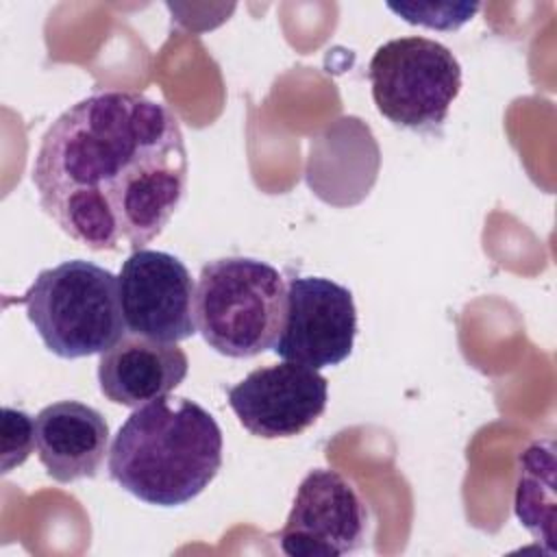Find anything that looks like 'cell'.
Instances as JSON below:
<instances>
[{
    "instance_id": "4",
    "label": "cell",
    "mask_w": 557,
    "mask_h": 557,
    "mask_svg": "<svg viewBox=\"0 0 557 557\" xmlns=\"http://www.w3.org/2000/svg\"><path fill=\"white\" fill-rule=\"evenodd\" d=\"M287 309L281 272L252 257H222L202 265L194 296L196 329L220 355L257 357L274 348Z\"/></svg>"
},
{
    "instance_id": "3",
    "label": "cell",
    "mask_w": 557,
    "mask_h": 557,
    "mask_svg": "<svg viewBox=\"0 0 557 557\" xmlns=\"http://www.w3.org/2000/svg\"><path fill=\"white\" fill-rule=\"evenodd\" d=\"M15 302L61 359L102 355L128 333L117 276L85 259L41 270Z\"/></svg>"
},
{
    "instance_id": "11",
    "label": "cell",
    "mask_w": 557,
    "mask_h": 557,
    "mask_svg": "<svg viewBox=\"0 0 557 557\" xmlns=\"http://www.w3.org/2000/svg\"><path fill=\"white\" fill-rule=\"evenodd\" d=\"M109 446L104 416L78 400H59L35 416V448L46 472L59 483L94 479Z\"/></svg>"
},
{
    "instance_id": "1",
    "label": "cell",
    "mask_w": 557,
    "mask_h": 557,
    "mask_svg": "<svg viewBox=\"0 0 557 557\" xmlns=\"http://www.w3.org/2000/svg\"><path fill=\"white\" fill-rule=\"evenodd\" d=\"M187 148L170 107L139 91H98L44 133L33 163L41 209L89 250H139L187 189Z\"/></svg>"
},
{
    "instance_id": "2",
    "label": "cell",
    "mask_w": 557,
    "mask_h": 557,
    "mask_svg": "<svg viewBox=\"0 0 557 557\" xmlns=\"http://www.w3.org/2000/svg\"><path fill=\"white\" fill-rule=\"evenodd\" d=\"M220 468L222 431L215 418L183 396L135 407L109 450V476L135 498L159 507L194 500Z\"/></svg>"
},
{
    "instance_id": "6",
    "label": "cell",
    "mask_w": 557,
    "mask_h": 557,
    "mask_svg": "<svg viewBox=\"0 0 557 557\" xmlns=\"http://www.w3.org/2000/svg\"><path fill=\"white\" fill-rule=\"evenodd\" d=\"M357 335V309L348 287L324 276H292L287 309L274 355L313 370L350 357Z\"/></svg>"
},
{
    "instance_id": "9",
    "label": "cell",
    "mask_w": 557,
    "mask_h": 557,
    "mask_svg": "<svg viewBox=\"0 0 557 557\" xmlns=\"http://www.w3.org/2000/svg\"><path fill=\"white\" fill-rule=\"evenodd\" d=\"M326 400V379L292 361L257 368L228 387V405L242 426L263 440L300 435L324 413Z\"/></svg>"
},
{
    "instance_id": "8",
    "label": "cell",
    "mask_w": 557,
    "mask_h": 557,
    "mask_svg": "<svg viewBox=\"0 0 557 557\" xmlns=\"http://www.w3.org/2000/svg\"><path fill=\"white\" fill-rule=\"evenodd\" d=\"M117 283L128 333L176 344L198 331L196 289L178 257L150 248L133 250L122 263Z\"/></svg>"
},
{
    "instance_id": "7",
    "label": "cell",
    "mask_w": 557,
    "mask_h": 557,
    "mask_svg": "<svg viewBox=\"0 0 557 557\" xmlns=\"http://www.w3.org/2000/svg\"><path fill=\"white\" fill-rule=\"evenodd\" d=\"M368 507L337 470L315 468L298 485L289 516L278 531L289 557H339L363 546Z\"/></svg>"
},
{
    "instance_id": "12",
    "label": "cell",
    "mask_w": 557,
    "mask_h": 557,
    "mask_svg": "<svg viewBox=\"0 0 557 557\" xmlns=\"http://www.w3.org/2000/svg\"><path fill=\"white\" fill-rule=\"evenodd\" d=\"M35 446V418L22 409L2 407V474L24 463Z\"/></svg>"
},
{
    "instance_id": "10",
    "label": "cell",
    "mask_w": 557,
    "mask_h": 557,
    "mask_svg": "<svg viewBox=\"0 0 557 557\" xmlns=\"http://www.w3.org/2000/svg\"><path fill=\"white\" fill-rule=\"evenodd\" d=\"M187 370L189 359L181 346L128 333L100 355L98 383L111 403L141 407L176 389Z\"/></svg>"
},
{
    "instance_id": "5",
    "label": "cell",
    "mask_w": 557,
    "mask_h": 557,
    "mask_svg": "<svg viewBox=\"0 0 557 557\" xmlns=\"http://www.w3.org/2000/svg\"><path fill=\"white\" fill-rule=\"evenodd\" d=\"M372 100L392 124L433 133L446 122L461 89L455 54L429 37H398L376 48L368 63Z\"/></svg>"
}]
</instances>
